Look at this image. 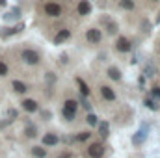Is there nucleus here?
Listing matches in <instances>:
<instances>
[{
  "label": "nucleus",
  "instance_id": "1",
  "mask_svg": "<svg viewBox=\"0 0 160 158\" xmlns=\"http://www.w3.org/2000/svg\"><path fill=\"white\" fill-rule=\"evenodd\" d=\"M21 60L26 65H38L41 62V54L38 50H34V48H22L21 50Z\"/></svg>",
  "mask_w": 160,
  "mask_h": 158
},
{
  "label": "nucleus",
  "instance_id": "2",
  "mask_svg": "<svg viewBox=\"0 0 160 158\" xmlns=\"http://www.w3.org/2000/svg\"><path fill=\"white\" fill-rule=\"evenodd\" d=\"M77 110H78V102L75 99H67L63 102V108H62V116L67 119V121H73L77 117Z\"/></svg>",
  "mask_w": 160,
  "mask_h": 158
},
{
  "label": "nucleus",
  "instance_id": "3",
  "mask_svg": "<svg viewBox=\"0 0 160 158\" xmlns=\"http://www.w3.org/2000/svg\"><path fill=\"white\" fill-rule=\"evenodd\" d=\"M43 11H45L47 17H60L62 15V6L56 4V2H47L43 6Z\"/></svg>",
  "mask_w": 160,
  "mask_h": 158
},
{
  "label": "nucleus",
  "instance_id": "4",
  "mask_svg": "<svg viewBox=\"0 0 160 158\" xmlns=\"http://www.w3.org/2000/svg\"><path fill=\"white\" fill-rule=\"evenodd\" d=\"M86 39H88V43H91V45H99L102 41V32L99 28H89L86 32Z\"/></svg>",
  "mask_w": 160,
  "mask_h": 158
},
{
  "label": "nucleus",
  "instance_id": "5",
  "mask_svg": "<svg viewBox=\"0 0 160 158\" xmlns=\"http://www.w3.org/2000/svg\"><path fill=\"white\" fill-rule=\"evenodd\" d=\"M116 50L118 52H128V50H132V43L128 37H125V36H119L118 41H116Z\"/></svg>",
  "mask_w": 160,
  "mask_h": 158
},
{
  "label": "nucleus",
  "instance_id": "6",
  "mask_svg": "<svg viewBox=\"0 0 160 158\" xmlns=\"http://www.w3.org/2000/svg\"><path fill=\"white\" fill-rule=\"evenodd\" d=\"M88 156L89 158H102L104 156V147L101 143H91L88 147Z\"/></svg>",
  "mask_w": 160,
  "mask_h": 158
},
{
  "label": "nucleus",
  "instance_id": "7",
  "mask_svg": "<svg viewBox=\"0 0 160 158\" xmlns=\"http://www.w3.org/2000/svg\"><path fill=\"white\" fill-rule=\"evenodd\" d=\"M21 108H22L24 112H28V114H34V112L39 110V104H38V101H34V99H24V101H21Z\"/></svg>",
  "mask_w": 160,
  "mask_h": 158
},
{
  "label": "nucleus",
  "instance_id": "8",
  "mask_svg": "<svg viewBox=\"0 0 160 158\" xmlns=\"http://www.w3.org/2000/svg\"><path fill=\"white\" fill-rule=\"evenodd\" d=\"M101 97H102L104 101H108V102H114V101L118 99L116 91H114L110 86H101Z\"/></svg>",
  "mask_w": 160,
  "mask_h": 158
},
{
  "label": "nucleus",
  "instance_id": "9",
  "mask_svg": "<svg viewBox=\"0 0 160 158\" xmlns=\"http://www.w3.org/2000/svg\"><path fill=\"white\" fill-rule=\"evenodd\" d=\"M43 147H54V145H58V141H60V138H58V134H52V132H47V134H43Z\"/></svg>",
  "mask_w": 160,
  "mask_h": 158
},
{
  "label": "nucleus",
  "instance_id": "10",
  "mask_svg": "<svg viewBox=\"0 0 160 158\" xmlns=\"http://www.w3.org/2000/svg\"><path fill=\"white\" fill-rule=\"evenodd\" d=\"M11 89L17 93V95H24L28 91V84H24L22 80H13L11 82Z\"/></svg>",
  "mask_w": 160,
  "mask_h": 158
},
{
  "label": "nucleus",
  "instance_id": "11",
  "mask_svg": "<svg viewBox=\"0 0 160 158\" xmlns=\"http://www.w3.org/2000/svg\"><path fill=\"white\" fill-rule=\"evenodd\" d=\"M147 138V128H145V125L132 136V145H142L143 143V140Z\"/></svg>",
  "mask_w": 160,
  "mask_h": 158
},
{
  "label": "nucleus",
  "instance_id": "12",
  "mask_svg": "<svg viewBox=\"0 0 160 158\" xmlns=\"http://www.w3.org/2000/svg\"><path fill=\"white\" fill-rule=\"evenodd\" d=\"M22 28H24V24H17V26H11V28H0V36H2V37H9V36H13V34L22 32Z\"/></svg>",
  "mask_w": 160,
  "mask_h": 158
},
{
  "label": "nucleus",
  "instance_id": "13",
  "mask_svg": "<svg viewBox=\"0 0 160 158\" xmlns=\"http://www.w3.org/2000/svg\"><path fill=\"white\" fill-rule=\"evenodd\" d=\"M77 11H78V15H82V17L89 15V13H91V2H89V0H80Z\"/></svg>",
  "mask_w": 160,
  "mask_h": 158
},
{
  "label": "nucleus",
  "instance_id": "14",
  "mask_svg": "<svg viewBox=\"0 0 160 158\" xmlns=\"http://www.w3.org/2000/svg\"><path fill=\"white\" fill-rule=\"evenodd\" d=\"M101 22L104 24V28H106V32H108V34H112V36H114V34L118 32V24H116L112 19H108V17H102V19H101Z\"/></svg>",
  "mask_w": 160,
  "mask_h": 158
},
{
  "label": "nucleus",
  "instance_id": "15",
  "mask_svg": "<svg viewBox=\"0 0 160 158\" xmlns=\"http://www.w3.org/2000/svg\"><path fill=\"white\" fill-rule=\"evenodd\" d=\"M69 37H71V30L63 28V30H60V32L54 36V43H56V45H62L63 41H67Z\"/></svg>",
  "mask_w": 160,
  "mask_h": 158
},
{
  "label": "nucleus",
  "instance_id": "16",
  "mask_svg": "<svg viewBox=\"0 0 160 158\" xmlns=\"http://www.w3.org/2000/svg\"><path fill=\"white\" fill-rule=\"evenodd\" d=\"M24 134H26V138H36V136H38V126H36L32 121H26Z\"/></svg>",
  "mask_w": 160,
  "mask_h": 158
},
{
  "label": "nucleus",
  "instance_id": "17",
  "mask_svg": "<svg viewBox=\"0 0 160 158\" xmlns=\"http://www.w3.org/2000/svg\"><path fill=\"white\" fill-rule=\"evenodd\" d=\"M32 156L34 158H47V149H43V145L32 147Z\"/></svg>",
  "mask_w": 160,
  "mask_h": 158
},
{
  "label": "nucleus",
  "instance_id": "18",
  "mask_svg": "<svg viewBox=\"0 0 160 158\" xmlns=\"http://www.w3.org/2000/svg\"><path fill=\"white\" fill-rule=\"evenodd\" d=\"M77 84H78V89H80V93H82V97H88L89 95V86L82 78H77Z\"/></svg>",
  "mask_w": 160,
  "mask_h": 158
},
{
  "label": "nucleus",
  "instance_id": "19",
  "mask_svg": "<svg viewBox=\"0 0 160 158\" xmlns=\"http://www.w3.org/2000/svg\"><path fill=\"white\" fill-rule=\"evenodd\" d=\"M106 73H108V77H110V78L116 80V82H119V80H121V71L118 69V67H108V71H106Z\"/></svg>",
  "mask_w": 160,
  "mask_h": 158
},
{
  "label": "nucleus",
  "instance_id": "20",
  "mask_svg": "<svg viewBox=\"0 0 160 158\" xmlns=\"http://www.w3.org/2000/svg\"><path fill=\"white\" fill-rule=\"evenodd\" d=\"M119 7L125 11H132L136 7V4H134V0H119Z\"/></svg>",
  "mask_w": 160,
  "mask_h": 158
},
{
  "label": "nucleus",
  "instance_id": "21",
  "mask_svg": "<svg viewBox=\"0 0 160 158\" xmlns=\"http://www.w3.org/2000/svg\"><path fill=\"white\" fill-rule=\"evenodd\" d=\"M19 17H21L19 7H13L9 13H6V15H4V19H6V21H13V19H19Z\"/></svg>",
  "mask_w": 160,
  "mask_h": 158
},
{
  "label": "nucleus",
  "instance_id": "22",
  "mask_svg": "<svg viewBox=\"0 0 160 158\" xmlns=\"http://www.w3.org/2000/svg\"><path fill=\"white\" fill-rule=\"evenodd\" d=\"M143 104H145L149 110H153V112H157V110H158V104H157L153 99H145V101H143Z\"/></svg>",
  "mask_w": 160,
  "mask_h": 158
},
{
  "label": "nucleus",
  "instance_id": "23",
  "mask_svg": "<svg viewBox=\"0 0 160 158\" xmlns=\"http://www.w3.org/2000/svg\"><path fill=\"white\" fill-rule=\"evenodd\" d=\"M9 75V67L4 60H0V77H8Z\"/></svg>",
  "mask_w": 160,
  "mask_h": 158
},
{
  "label": "nucleus",
  "instance_id": "24",
  "mask_svg": "<svg viewBox=\"0 0 160 158\" xmlns=\"http://www.w3.org/2000/svg\"><path fill=\"white\" fill-rule=\"evenodd\" d=\"M99 132H101V136H102V138H106V136H108V123H106V121H102V123L99 125Z\"/></svg>",
  "mask_w": 160,
  "mask_h": 158
},
{
  "label": "nucleus",
  "instance_id": "25",
  "mask_svg": "<svg viewBox=\"0 0 160 158\" xmlns=\"http://www.w3.org/2000/svg\"><path fill=\"white\" fill-rule=\"evenodd\" d=\"M145 77H157V69L149 63V65H145Z\"/></svg>",
  "mask_w": 160,
  "mask_h": 158
},
{
  "label": "nucleus",
  "instance_id": "26",
  "mask_svg": "<svg viewBox=\"0 0 160 158\" xmlns=\"http://www.w3.org/2000/svg\"><path fill=\"white\" fill-rule=\"evenodd\" d=\"M89 136H91V134H89L88 130H84V132H78L77 140H78V141H86V140H89Z\"/></svg>",
  "mask_w": 160,
  "mask_h": 158
},
{
  "label": "nucleus",
  "instance_id": "27",
  "mask_svg": "<svg viewBox=\"0 0 160 158\" xmlns=\"http://www.w3.org/2000/svg\"><path fill=\"white\" fill-rule=\"evenodd\" d=\"M80 104H82V106H84V108H86L88 112L91 110V104H89V101H88L86 97H80Z\"/></svg>",
  "mask_w": 160,
  "mask_h": 158
},
{
  "label": "nucleus",
  "instance_id": "28",
  "mask_svg": "<svg viewBox=\"0 0 160 158\" xmlns=\"http://www.w3.org/2000/svg\"><path fill=\"white\" fill-rule=\"evenodd\" d=\"M88 123H89V125H97V117H95V116H93V114H88Z\"/></svg>",
  "mask_w": 160,
  "mask_h": 158
},
{
  "label": "nucleus",
  "instance_id": "29",
  "mask_svg": "<svg viewBox=\"0 0 160 158\" xmlns=\"http://www.w3.org/2000/svg\"><path fill=\"white\" fill-rule=\"evenodd\" d=\"M153 97L160 101V87H153Z\"/></svg>",
  "mask_w": 160,
  "mask_h": 158
},
{
  "label": "nucleus",
  "instance_id": "30",
  "mask_svg": "<svg viewBox=\"0 0 160 158\" xmlns=\"http://www.w3.org/2000/svg\"><path fill=\"white\" fill-rule=\"evenodd\" d=\"M9 121H11V119H4V121H0V130H2L4 126H8V125H9Z\"/></svg>",
  "mask_w": 160,
  "mask_h": 158
},
{
  "label": "nucleus",
  "instance_id": "31",
  "mask_svg": "<svg viewBox=\"0 0 160 158\" xmlns=\"http://www.w3.org/2000/svg\"><path fill=\"white\" fill-rule=\"evenodd\" d=\"M41 117H43V119H45V121H47V119L50 117V114H48V112L45 110V112H41Z\"/></svg>",
  "mask_w": 160,
  "mask_h": 158
},
{
  "label": "nucleus",
  "instance_id": "32",
  "mask_svg": "<svg viewBox=\"0 0 160 158\" xmlns=\"http://www.w3.org/2000/svg\"><path fill=\"white\" fill-rule=\"evenodd\" d=\"M8 116H9V117H17V110H9Z\"/></svg>",
  "mask_w": 160,
  "mask_h": 158
},
{
  "label": "nucleus",
  "instance_id": "33",
  "mask_svg": "<svg viewBox=\"0 0 160 158\" xmlns=\"http://www.w3.org/2000/svg\"><path fill=\"white\" fill-rule=\"evenodd\" d=\"M6 2H8V0H0V6H6Z\"/></svg>",
  "mask_w": 160,
  "mask_h": 158
},
{
  "label": "nucleus",
  "instance_id": "34",
  "mask_svg": "<svg viewBox=\"0 0 160 158\" xmlns=\"http://www.w3.org/2000/svg\"><path fill=\"white\" fill-rule=\"evenodd\" d=\"M158 22H160V15H158Z\"/></svg>",
  "mask_w": 160,
  "mask_h": 158
},
{
  "label": "nucleus",
  "instance_id": "35",
  "mask_svg": "<svg viewBox=\"0 0 160 158\" xmlns=\"http://www.w3.org/2000/svg\"><path fill=\"white\" fill-rule=\"evenodd\" d=\"M62 158H67V156H62Z\"/></svg>",
  "mask_w": 160,
  "mask_h": 158
},
{
  "label": "nucleus",
  "instance_id": "36",
  "mask_svg": "<svg viewBox=\"0 0 160 158\" xmlns=\"http://www.w3.org/2000/svg\"><path fill=\"white\" fill-rule=\"evenodd\" d=\"M155 2H157V0H155Z\"/></svg>",
  "mask_w": 160,
  "mask_h": 158
}]
</instances>
